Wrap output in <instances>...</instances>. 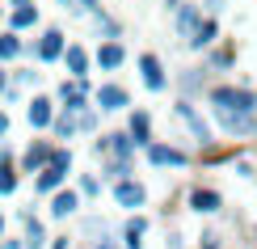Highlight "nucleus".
I'll use <instances>...</instances> for the list:
<instances>
[{
	"label": "nucleus",
	"mask_w": 257,
	"mask_h": 249,
	"mask_svg": "<svg viewBox=\"0 0 257 249\" xmlns=\"http://www.w3.org/2000/svg\"><path fill=\"white\" fill-rule=\"evenodd\" d=\"M26 42H21V34L17 30H5V34H0V63H13V59H21L26 55Z\"/></svg>",
	"instance_id": "obj_22"
},
{
	"label": "nucleus",
	"mask_w": 257,
	"mask_h": 249,
	"mask_svg": "<svg viewBox=\"0 0 257 249\" xmlns=\"http://www.w3.org/2000/svg\"><path fill=\"white\" fill-rule=\"evenodd\" d=\"M55 114H59V102L47 97V93H34L26 102V118H30L34 131H51V127H55Z\"/></svg>",
	"instance_id": "obj_4"
},
{
	"label": "nucleus",
	"mask_w": 257,
	"mask_h": 249,
	"mask_svg": "<svg viewBox=\"0 0 257 249\" xmlns=\"http://www.w3.org/2000/svg\"><path fill=\"white\" fill-rule=\"evenodd\" d=\"M63 68H68V76H72V80H89L93 55L80 47V42H68V51H63Z\"/></svg>",
	"instance_id": "obj_16"
},
{
	"label": "nucleus",
	"mask_w": 257,
	"mask_h": 249,
	"mask_svg": "<svg viewBox=\"0 0 257 249\" xmlns=\"http://www.w3.org/2000/svg\"><path fill=\"white\" fill-rule=\"evenodd\" d=\"M165 249H181V236L173 232V236H169V245H165Z\"/></svg>",
	"instance_id": "obj_45"
},
{
	"label": "nucleus",
	"mask_w": 257,
	"mask_h": 249,
	"mask_svg": "<svg viewBox=\"0 0 257 249\" xmlns=\"http://www.w3.org/2000/svg\"><path fill=\"white\" fill-rule=\"evenodd\" d=\"M59 9H63V13H72V17H93V13H97L93 0H59Z\"/></svg>",
	"instance_id": "obj_28"
},
{
	"label": "nucleus",
	"mask_w": 257,
	"mask_h": 249,
	"mask_svg": "<svg viewBox=\"0 0 257 249\" xmlns=\"http://www.w3.org/2000/svg\"><path fill=\"white\" fill-rule=\"evenodd\" d=\"M0 249H26V241H9V236H5V241H0Z\"/></svg>",
	"instance_id": "obj_43"
},
{
	"label": "nucleus",
	"mask_w": 257,
	"mask_h": 249,
	"mask_svg": "<svg viewBox=\"0 0 257 249\" xmlns=\"http://www.w3.org/2000/svg\"><path fill=\"white\" fill-rule=\"evenodd\" d=\"M135 173V160H126V156H105L101 160V178H110V182H126Z\"/></svg>",
	"instance_id": "obj_23"
},
{
	"label": "nucleus",
	"mask_w": 257,
	"mask_h": 249,
	"mask_svg": "<svg viewBox=\"0 0 257 249\" xmlns=\"http://www.w3.org/2000/svg\"><path fill=\"white\" fill-rule=\"evenodd\" d=\"M114 203L126 211H139L148 203V186L144 182H135V178H126V182H114Z\"/></svg>",
	"instance_id": "obj_12"
},
{
	"label": "nucleus",
	"mask_w": 257,
	"mask_h": 249,
	"mask_svg": "<svg viewBox=\"0 0 257 249\" xmlns=\"http://www.w3.org/2000/svg\"><path fill=\"white\" fill-rule=\"evenodd\" d=\"M202 21H207V17H202V5H198V0H190V5H186V9H181V13L173 17V26H177V38L186 42V47L194 42V34H198V26H202Z\"/></svg>",
	"instance_id": "obj_13"
},
{
	"label": "nucleus",
	"mask_w": 257,
	"mask_h": 249,
	"mask_svg": "<svg viewBox=\"0 0 257 249\" xmlns=\"http://www.w3.org/2000/svg\"><path fill=\"white\" fill-rule=\"evenodd\" d=\"M55 102H59V110H72V114H84V110H93V93H89V80H63L59 89H55Z\"/></svg>",
	"instance_id": "obj_2"
},
{
	"label": "nucleus",
	"mask_w": 257,
	"mask_h": 249,
	"mask_svg": "<svg viewBox=\"0 0 257 249\" xmlns=\"http://www.w3.org/2000/svg\"><path fill=\"white\" fill-rule=\"evenodd\" d=\"M21 224H26V249H51V236H47V228H42V220L38 215H30V211H21Z\"/></svg>",
	"instance_id": "obj_21"
},
{
	"label": "nucleus",
	"mask_w": 257,
	"mask_h": 249,
	"mask_svg": "<svg viewBox=\"0 0 257 249\" xmlns=\"http://www.w3.org/2000/svg\"><path fill=\"white\" fill-rule=\"evenodd\" d=\"M9 5H13V9H21V5H34V0H9Z\"/></svg>",
	"instance_id": "obj_46"
},
{
	"label": "nucleus",
	"mask_w": 257,
	"mask_h": 249,
	"mask_svg": "<svg viewBox=\"0 0 257 249\" xmlns=\"http://www.w3.org/2000/svg\"><path fill=\"white\" fill-rule=\"evenodd\" d=\"M232 169H236L240 178H253V173H257V165H253V160H244V156H240V160H232Z\"/></svg>",
	"instance_id": "obj_36"
},
{
	"label": "nucleus",
	"mask_w": 257,
	"mask_h": 249,
	"mask_svg": "<svg viewBox=\"0 0 257 249\" xmlns=\"http://www.w3.org/2000/svg\"><path fill=\"white\" fill-rule=\"evenodd\" d=\"M38 26V5H21V9H13V13H9V30H34Z\"/></svg>",
	"instance_id": "obj_25"
},
{
	"label": "nucleus",
	"mask_w": 257,
	"mask_h": 249,
	"mask_svg": "<svg viewBox=\"0 0 257 249\" xmlns=\"http://www.w3.org/2000/svg\"><path fill=\"white\" fill-rule=\"evenodd\" d=\"M207 102H211V110H244V114H257V93L244 89V85H215V89H207Z\"/></svg>",
	"instance_id": "obj_1"
},
{
	"label": "nucleus",
	"mask_w": 257,
	"mask_h": 249,
	"mask_svg": "<svg viewBox=\"0 0 257 249\" xmlns=\"http://www.w3.org/2000/svg\"><path fill=\"white\" fill-rule=\"evenodd\" d=\"M186 5H190V0H165V9H169V13H173V17H177V13H181V9H186Z\"/></svg>",
	"instance_id": "obj_39"
},
{
	"label": "nucleus",
	"mask_w": 257,
	"mask_h": 249,
	"mask_svg": "<svg viewBox=\"0 0 257 249\" xmlns=\"http://www.w3.org/2000/svg\"><path fill=\"white\" fill-rule=\"evenodd\" d=\"M93 26H97L105 38H118V26H114V17H110V13H101V9L93 13Z\"/></svg>",
	"instance_id": "obj_31"
},
{
	"label": "nucleus",
	"mask_w": 257,
	"mask_h": 249,
	"mask_svg": "<svg viewBox=\"0 0 257 249\" xmlns=\"http://www.w3.org/2000/svg\"><path fill=\"white\" fill-rule=\"evenodd\" d=\"M30 51H34V59L38 63H63V51H68V34L63 30H42V34L30 42Z\"/></svg>",
	"instance_id": "obj_3"
},
{
	"label": "nucleus",
	"mask_w": 257,
	"mask_h": 249,
	"mask_svg": "<svg viewBox=\"0 0 257 249\" xmlns=\"http://www.w3.org/2000/svg\"><path fill=\"white\" fill-rule=\"evenodd\" d=\"M139 80H144L148 93H165L169 89V72H165V63H160V55H152V51L139 55Z\"/></svg>",
	"instance_id": "obj_7"
},
{
	"label": "nucleus",
	"mask_w": 257,
	"mask_h": 249,
	"mask_svg": "<svg viewBox=\"0 0 257 249\" xmlns=\"http://www.w3.org/2000/svg\"><path fill=\"white\" fill-rule=\"evenodd\" d=\"M173 114L181 118V123H186V131L194 135L202 148H211V144H215V139H211V123H207V118H202V114L194 110V102H190V97H181V102L173 106Z\"/></svg>",
	"instance_id": "obj_5"
},
{
	"label": "nucleus",
	"mask_w": 257,
	"mask_h": 249,
	"mask_svg": "<svg viewBox=\"0 0 257 249\" xmlns=\"http://www.w3.org/2000/svg\"><path fill=\"white\" fill-rule=\"evenodd\" d=\"M63 186H68V169H55V165H47V169L34 178V194H47V199H51L55 190H63Z\"/></svg>",
	"instance_id": "obj_20"
},
{
	"label": "nucleus",
	"mask_w": 257,
	"mask_h": 249,
	"mask_svg": "<svg viewBox=\"0 0 257 249\" xmlns=\"http://www.w3.org/2000/svg\"><path fill=\"white\" fill-rule=\"evenodd\" d=\"M76 190H80V199H97V194H101V178H97V173H84Z\"/></svg>",
	"instance_id": "obj_30"
},
{
	"label": "nucleus",
	"mask_w": 257,
	"mask_h": 249,
	"mask_svg": "<svg viewBox=\"0 0 257 249\" xmlns=\"http://www.w3.org/2000/svg\"><path fill=\"white\" fill-rule=\"evenodd\" d=\"M93 152H97L101 160H105V156H126V160H135V139L126 135V131H110V135H101L97 144H93Z\"/></svg>",
	"instance_id": "obj_10"
},
{
	"label": "nucleus",
	"mask_w": 257,
	"mask_h": 249,
	"mask_svg": "<svg viewBox=\"0 0 257 249\" xmlns=\"http://www.w3.org/2000/svg\"><path fill=\"white\" fill-rule=\"evenodd\" d=\"M93 63H97V68H101V72H118V68H122V63H126V47H122V42H118V38H105V42H101V47H97V51H93Z\"/></svg>",
	"instance_id": "obj_15"
},
{
	"label": "nucleus",
	"mask_w": 257,
	"mask_h": 249,
	"mask_svg": "<svg viewBox=\"0 0 257 249\" xmlns=\"http://www.w3.org/2000/svg\"><path fill=\"white\" fill-rule=\"evenodd\" d=\"M51 165H55V169H68V173H72V148H55Z\"/></svg>",
	"instance_id": "obj_32"
},
{
	"label": "nucleus",
	"mask_w": 257,
	"mask_h": 249,
	"mask_svg": "<svg viewBox=\"0 0 257 249\" xmlns=\"http://www.w3.org/2000/svg\"><path fill=\"white\" fill-rule=\"evenodd\" d=\"M144 152H148V165H156V169H186L190 165V152H181L173 144H152Z\"/></svg>",
	"instance_id": "obj_11"
},
{
	"label": "nucleus",
	"mask_w": 257,
	"mask_h": 249,
	"mask_svg": "<svg viewBox=\"0 0 257 249\" xmlns=\"http://www.w3.org/2000/svg\"><path fill=\"white\" fill-rule=\"evenodd\" d=\"M21 186V169L17 165H0V194H13Z\"/></svg>",
	"instance_id": "obj_27"
},
{
	"label": "nucleus",
	"mask_w": 257,
	"mask_h": 249,
	"mask_svg": "<svg viewBox=\"0 0 257 249\" xmlns=\"http://www.w3.org/2000/svg\"><path fill=\"white\" fill-rule=\"evenodd\" d=\"M76 207H80V190L63 186L51 194V220H68V215H76Z\"/></svg>",
	"instance_id": "obj_19"
},
{
	"label": "nucleus",
	"mask_w": 257,
	"mask_h": 249,
	"mask_svg": "<svg viewBox=\"0 0 257 249\" xmlns=\"http://www.w3.org/2000/svg\"><path fill=\"white\" fill-rule=\"evenodd\" d=\"M51 156H55V144H51V139H34V144L21 152L17 169H21V173H30V178H38V173L51 165Z\"/></svg>",
	"instance_id": "obj_8"
},
{
	"label": "nucleus",
	"mask_w": 257,
	"mask_h": 249,
	"mask_svg": "<svg viewBox=\"0 0 257 249\" xmlns=\"http://www.w3.org/2000/svg\"><path fill=\"white\" fill-rule=\"evenodd\" d=\"M51 131H55V139H76V135H80V114L59 110V114H55V127H51Z\"/></svg>",
	"instance_id": "obj_24"
},
{
	"label": "nucleus",
	"mask_w": 257,
	"mask_h": 249,
	"mask_svg": "<svg viewBox=\"0 0 257 249\" xmlns=\"http://www.w3.org/2000/svg\"><path fill=\"white\" fill-rule=\"evenodd\" d=\"M198 249H223V236L219 232H202L198 236Z\"/></svg>",
	"instance_id": "obj_35"
},
{
	"label": "nucleus",
	"mask_w": 257,
	"mask_h": 249,
	"mask_svg": "<svg viewBox=\"0 0 257 249\" xmlns=\"http://www.w3.org/2000/svg\"><path fill=\"white\" fill-rule=\"evenodd\" d=\"M186 203H190V211H198V215H219L223 211V194L211 190V186H194L186 194Z\"/></svg>",
	"instance_id": "obj_14"
},
{
	"label": "nucleus",
	"mask_w": 257,
	"mask_h": 249,
	"mask_svg": "<svg viewBox=\"0 0 257 249\" xmlns=\"http://www.w3.org/2000/svg\"><path fill=\"white\" fill-rule=\"evenodd\" d=\"M202 9H207V17H219L228 9V0H202Z\"/></svg>",
	"instance_id": "obj_37"
},
{
	"label": "nucleus",
	"mask_w": 257,
	"mask_h": 249,
	"mask_svg": "<svg viewBox=\"0 0 257 249\" xmlns=\"http://www.w3.org/2000/svg\"><path fill=\"white\" fill-rule=\"evenodd\" d=\"M232 59H236V55H232V47H219V51H211V63H215V68H228Z\"/></svg>",
	"instance_id": "obj_34"
},
{
	"label": "nucleus",
	"mask_w": 257,
	"mask_h": 249,
	"mask_svg": "<svg viewBox=\"0 0 257 249\" xmlns=\"http://www.w3.org/2000/svg\"><path fill=\"white\" fill-rule=\"evenodd\" d=\"M0 165H13V148H5V144H0Z\"/></svg>",
	"instance_id": "obj_42"
},
{
	"label": "nucleus",
	"mask_w": 257,
	"mask_h": 249,
	"mask_svg": "<svg viewBox=\"0 0 257 249\" xmlns=\"http://www.w3.org/2000/svg\"><path fill=\"white\" fill-rule=\"evenodd\" d=\"M93 106H97L101 114H118L131 106V93L122 89V85H114V80H105L101 89H93Z\"/></svg>",
	"instance_id": "obj_9"
},
{
	"label": "nucleus",
	"mask_w": 257,
	"mask_h": 249,
	"mask_svg": "<svg viewBox=\"0 0 257 249\" xmlns=\"http://www.w3.org/2000/svg\"><path fill=\"white\" fill-rule=\"evenodd\" d=\"M80 131H84V135H93V131H97V106L80 114Z\"/></svg>",
	"instance_id": "obj_33"
},
{
	"label": "nucleus",
	"mask_w": 257,
	"mask_h": 249,
	"mask_svg": "<svg viewBox=\"0 0 257 249\" xmlns=\"http://www.w3.org/2000/svg\"><path fill=\"white\" fill-rule=\"evenodd\" d=\"M202 85H207V72H202V68H186V72H181V89H186V93H198Z\"/></svg>",
	"instance_id": "obj_29"
},
{
	"label": "nucleus",
	"mask_w": 257,
	"mask_h": 249,
	"mask_svg": "<svg viewBox=\"0 0 257 249\" xmlns=\"http://www.w3.org/2000/svg\"><path fill=\"white\" fill-rule=\"evenodd\" d=\"M253 249H257V241H253Z\"/></svg>",
	"instance_id": "obj_49"
},
{
	"label": "nucleus",
	"mask_w": 257,
	"mask_h": 249,
	"mask_svg": "<svg viewBox=\"0 0 257 249\" xmlns=\"http://www.w3.org/2000/svg\"><path fill=\"white\" fill-rule=\"evenodd\" d=\"M93 249H122V241H110V236H101V241L93 245Z\"/></svg>",
	"instance_id": "obj_40"
},
{
	"label": "nucleus",
	"mask_w": 257,
	"mask_h": 249,
	"mask_svg": "<svg viewBox=\"0 0 257 249\" xmlns=\"http://www.w3.org/2000/svg\"><path fill=\"white\" fill-rule=\"evenodd\" d=\"M144 236H148V215H131V220L118 228V241H122V249H144Z\"/></svg>",
	"instance_id": "obj_18"
},
{
	"label": "nucleus",
	"mask_w": 257,
	"mask_h": 249,
	"mask_svg": "<svg viewBox=\"0 0 257 249\" xmlns=\"http://www.w3.org/2000/svg\"><path fill=\"white\" fill-rule=\"evenodd\" d=\"M9 89H13V72H0V97H9Z\"/></svg>",
	"instance_id": "obj_38"
},
{
	"label": "nucleus",
	"mask_w": 257,
	"mask_h": 249,
	"mask_svg": "<svg viewBox=\"0 0 257 249\" xmlns=\"http://www.w3.org/2000/svg\"><path fill=\"white\" fill-rule=\"evenodd\" d=\"M5 135H9V114L0 110V139H5Z\"/></svg>",
	"instance_id": "obj_44"
},
{
	"label": "nucleus",
	"mask_w": 257,
	"mask_h": 249,
	"mask_svg": "<svg viewBox=\"0 0 257 249\" xmlns=\"http://www.w3.org/2000/svg\"><path fill=\"white\" fill-rule=\"evenodd\" d=\"M0 241H5V215H0Z\"/></svg>",
	"instance_id": "obj_47"
},
{
	"label": "nucleus",
	"mask_w": 257,
	"mask_h": 249,
	"mask_svg": "<svg viewBox=\"0 0 257 249\" xmlns=\"http://www.w3.org/2000/svg\"><path fill=\"white\" fill-rule=\"evenodd\" d=\"M215 38H219V21H215V17H207V21H202V26H198L194 42H190V51H207V47H211V42H215Z\"/></svg>",
	"instance_id": "obj_26"
},
{
	"label": "nucleus",
	"mask_w": 257,
	"mask_h": 249,
	"mask_svg": "<svg viewBox=\"0 0 257 249\" xmlns=\"http://www.w3.org/2000/svg\"><path fill=\"white\" fill-rule=\"evenodd\" d=\"M51 249H72V241L68 236H51Z\"/></svg>",
	"instance_id": "obj_41"
},
{
	"label": "nucleus",
	"mask_w": 257,
	"mask_h": 249,
	"mask_svg": "<svg viewBox=\"0 0 257 249\" xmlns=\"http://www.w3.org/2000/svg\"><path fill=\"white\" fill-rule=\"evenodd\" d=\"M215 118H219L223 135H232V139H253V135H257V114H244V110H215Z\"/></svg>",
	"instance_id": "obj_6"
},
{
	"label": "nucleus",
	"mask_w": 257,
	"mask_h": 249,
	"mask_svg": "<svg viewBox=\"0 0 257 249\" xmlns=\"http://www.w3.org/2000/svg\"><path fill=\"white\" fill-rule=\"evenodd\" d=\"M126 135L135 139V148H152V114L148 110H131V118H126Z\"/></svg>",
	"instance_id": "obj_17"
},
{
	"label": "nucleus",
	"mask_w": 257,
	"mask_h": 249,
	"mask_svg": "<svg viewBox=\"0 0 257 249\" xmlns=\"http://www.w3.org/2000/svg\"><path fill=\"white\" fill-rule=\"evenodd\" d=\"M0 17H5V5H0Z\"/></svg>",
	"instance_id": "obj_48"
}]
</instances>
